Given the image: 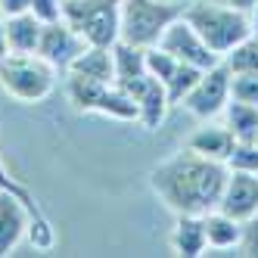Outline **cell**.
I'll use <instances>...</instances> for the list:
<instances>
[{"instance_id":"1","label":"cell","mask_w":258,"mask_h":258,"mask_svg":"<svg viewBox=\"0 0 258 258\" xmlns=\"http://www.w3.org/2000/svg\"><path fill=\"white\" fill-rule=\"evenodd\" d=\"M227 174V162L199 156L190 146H183L150 171V190L174 215H206L218 209Z\"/></svg>"},{"instance_id":"2","label":"cell","mask_w":258,"mask_h":258,"mask_svg":"<svg viewBox=\"0 0 258 258\" xmlns=\"http://www.w3.org/2000/svg\"><path fill=\"white\" fill-rule=\"evenodd\" d=\"M183 19H187L199 38L218 53L221 59L233 47H239L246 38H252V19L246 10L230 7L227 0H187L183 4Z\"/></svg>"},{"instance_id":"3","label":"cell","mask_w":258,"mask_h":258,"mask_svg":"<svg viewBox=\"0 0 258 258\" xmlns=\"http://www.w3.org/2000/svg\"><path fill=\"white\" fill-rule=\"evenodd\" d=\"M56 87V69L38 53H10L0 62V90L16 103H44Z\"/></svg>"},{"instance_id":"4","label":"cell","mask_w":258,"mask_h":258,"mask_svg":"<svg viewBox=\"0 0 258 258\" xmlns=\"http://www.w3.org/2000/svg\"><path fill=\"white\" fill-rule=\"evenodd\" d=\"M66 94L75 112L81 115H106L115 121H137L140 109L134 103V97L118 84H103V81H90L81 75L66 72Z\"/></svg>"},{"instance_id":"5","label":"cell","mask_w":258,"mask_h":258,"mask_svg":"<svg viewBox=\"0 0 258 258\" xmlns=\"http://www.w3.org/2000/svg\"><path fill=\"white\" fill-rule=\"evenodd\" d=\"M183 16L180 0H121V34L118 41L134 47H156L174 19Z\"/></svg>"},{"instance_id":"6","label":"cell","mask_w":258,"mask_h":258,"mask_svg":"<svg viewBox=\"0 0 258 258\" xmlns=\"http://www.w3.org/2000/svg\"><path fill=\"white\" fill-rule=\"evenodd\" d=\"M62 19L90 47H112L121 34V0H62Z\"/></svg>"},{"instance_id":"7","label":"cell","mask_w":258,"mask_h":258,"mask_svg":"<svg viewBox=\"0 0 258 258\" xmlns=\"http://www.w3.org/2000/svg\"><path fill=\"white\" fill-rule=\"evenodd\" d=\"M230 78H233V72L227 69V62L224 59L215 62L212 69H206L199 75V81L193 84L190 94L183 97L180 106L199 121L218 118L221 112H224V106L230 103Z\"/></svg>"},{"instance_id":"8","label":"cell","mask_w":258,"mask_h":258,"mask_svg":"<svg viewBox=\"0 0 258 258\" xmlns=\"http://www.w3.org/2000/svg\"><path fill=\"white\" fill-rule=\"evenodd\" d=\"M156 47H162L165 53H171L174 59L187 62V66H196V69H212L215 62H221V56L212 53V47L199 38V31L183 19V16L165 28V34L159 38Z\"/></svg>"},{"instance_id":"9","label":"cell","mask_w":258,"mask_h":258,"mask_svg":"<svg viewBox=\"0 0 258 258\" xmlns=\"http://www.w3.org/2000/svg\"><path fill=\"white\" fill-rule=\"evenodd\" d=\"M0 193H13V196L28 209V215H31V221H28V239H31V246H34V249L50 252L53 246H56V230H53L50 218L44 215L41 202L34 199V193L25 187V183H19V180L10 174V168L4 165V159H0Z\"/></svg>"},{"instance_id":"10","label":"cell","mask_w":258,"mask_h":258,"mask_svg":"<svg viewBox=\"0 0 258 258\" xmlns=\"http://www.w3.org/2000/svg\"><path fill=\"white\" fill-rule=\"evenodd\" d=\"M118 87H124L127 94L134 97V103L140 109L137 124H143L146 131H156L165 121V115H168V109H171V100H168V90H165V84L159 78H153L150 72H146V75H140L134 81H124Z\"/></svg>"},{"instance_id":"11","label":"cell","mask_w":258,"mask_h":258,"mask_svg":"<svg viewBox=\"0 0 258 258\" xmlns=\"http://www.w3.org/2000/svg\"><path fill=\"white\" fill-rule=\"evenodd\" d=\"M84 38L72 28L66 19H56V22H47L44 31H41V41H38V56H44L56 72H66L72 66V59L84 50Z\"/></svg>"},{"instance_id":"12","label":"cell","mask_w":258,"mask_h":258,"mask_svg":"<svg viewBox=\"0 0 258 258\" xmlns=\"http://www.w3.org/2000/svg\"><path fill=\"white\" fill-rule=\"evenodd\" d=\"M218 209L227 212V215L236 218V221H246V218L258 215V174L230 171L224 190H221Z\"/></svg>"},{"instance_id":"13","label":"cell","mask_w":258,"mask_h":258,"mask_svg":"<svg viewBox=\"0 0 258 258\" xmlns=\"http://www.w3.org/2000/svg\"><path fill=\"white\" fill-rule=\"evenodd\" d=\"M28 221L31 215L19 199L13 193H0V258L19 246V239L28 233Z\"/></svg>"},{"instance_id":"14","label":"cell","mask_w":258,"mask_h":258,"mask_svg":"<svg viewBox=\"0 0 258 258\" xmlns=\"http://www.w3.org/2000/svg\"><path fill=\"white\" fill-rule=\"evenodd\" d=\"M72 75H81L90 81H103V84H115V59H112V47H84L72 66L66 69Z\"/></svg>"},{"instance_id":"15","label":"cell","mask_w":258,"mask_h":258,"mask_svg":"<svg viewBox=\"0 0 258 258\" xmlns=\"http://www.w3.org/2000/svg\"><path fill=\"white\" fill-rule=\"evenodd\" d=\"M187 146H190L193 153H199V156L227 162L230 153H233V146H236V140H233V134H230L227 124H212V121H206L202 127H196V131L190 134Z\"/></svg>"},{"instance_id":"16","label":"cell","mask_w":258,"mask_h":258,"mask_svg":"<svg viewBox=\"0 0 258 258\" xmlns=\"http://www.w3.org/2000/svg\"><path fill=\"white\" fill-rule=\"evenodd\" d=\"M171 249L180 258H199L209 249L206 227H202V215H177L174 230H171Z\"/></svg>"},{"instance_id":"17","label":"cell","mask_w":258,"mask_h":258,"mask_svg":"<svg viewBox=\"0 0 258 258\" xmlns=\"http://www.w3.org/2000/svg\"><path fill=\"white\" fill-rule=\"evenodd\" d=\"M4 28H7L10 53H38V41H41L44 22H41L34 13L4 16Z\"/></svg>"},{"instance_id":"18","label":"cell","mask_w":258,"mask_h":258,"mask_svg":"<svg viewBox=\"0 0 258 258\" xmlns=\"http://www.w3.org/2000/svg\"><path fill=\"white\" fill-rule=\"evenodd\" d=\"M202 227H206V243L209 249H236L239 243V230H243V221L230 218L227 212L212 209L202 215Z\"/></svg>"},{"instance_id":"19","label":"cell","mask_w":258,"mask_h":258,"mask_svg":"<svg viewBox=\"0 0 258 258\" xmlns=\"http://www.w3.org/2000/svg\"><path fill=\"white\" fill-rule=\"evenodd\" d=\"M221 115H224V124L230 127L236 143H255L258 140V106L230 100Z\"/></svg>"},{"instance_id":"20","label":"cell","mask_w":258,"mask_h":258,"mask_svg":"<svg viewBox=\"0 0 258 258\" xmlns=\"http://www.w3.org/2000/svg\"><path fill=\"white\" fill-rule=\"evenodd\" d=\"M112 59H115V84H124V81H134V78L146 75V50L143 47H134L127 41H115Z\"/></svg>"},{"instance_id":"21","label":"cell","mask_w":258,"mask_h":258,"mask_svg":"<svg viewBox=\"0 0 258 258\" xmlns=\"http://www.w3.org/2000/svg\"><path fill=\"white\" fill-rule=\"evenodd\" d=\"M206 69H196V66H187V62H177V69H174V75L165 81V90H168V100H171V106H180L183 103V97L193 90V84L199 81V75Z\"/></svg>"},{"instance_id":"22","label":"cell","mask_w":258,"mask_h":258,"mask_svg":"<svg viewBox=\"0 0 258 258\" xmlns=\"http://www.w3.org/2000/svg\"><path fill=\"white\" fill-rule=\"evenodd\" d=\"M230 72H258V38H246L239 47H233L227 56H224Z\"/></svg>"},{"instance_id":"23","label":"cell","mask_w":258,"mask_h":258,"mask_svg":"<svg viewBox=\"0 0 258 258\" xmlns=\"http://www.w3.org/2000/svg\"><path fill=\"white\" fill-rule=\"evenodd\" d=\"M230 100L258 106V72H233V78H230Z\"/></svg>"},{"instance_id":"24","label":"cell","mask_w":258,"mask_h":258,"mask_svg":"<svg viewBox=\"0 0 258 258\" xmlns=\"http://www.w3.org/2000/svg\"><path fill=\"white\" fill-rule=\"evenodd\" d=\"M227 168L230 171L258 174V143H236L233 153H230V159H227Z\"/></svg>"},{"instance_id":"25","label":"cell","mask_w":258,"mask_h":258,"mask_svg":"<svg viewBox=\"0 0 258 258\" xmlns=\"http://www.w3.org/2000/svg\"><path fill=\"white\" fill-rule=\"evenodd\" d=\"M236 255H246V258H258V215L243 221V230H239V243L233 249Z\"/></svg>"},{"instance_id":"26","label":"cell","mask_w":258,"mask_h":258,"mask_svg":"<svg viewBox=\"0 0 258 258\" xmlns=\"http://www.w3.org/2000/svg\"><path fill=\"white\" fill-rule=\"evenodd\" d=\"M28 13H34L44 25L56 22L62 19V0H28Z\"/></svg>"},{"instance_id":"27","label":"cell","mask_w":258,"mask_h":258,"mask_svg":"<svg viewBox=\"0 0 258 258\" xmlns=\"http://www.w3.org/2000/svg\"><path fill=\"white\" fill-rule=\"evenodd\" d=\"M28 13V0H0V16H19Z\"/></svg>"},{"instance_id":"28","label":"cell","mask_w":258,"mask_h":258,"mask_svg":"<svg viewBox=\"0 0 258 258\" xmlns=\"http://www.w3.org/2000/svg\"><path fill=\"white\" fill-rule=\"evenodd\" d=\"M10 56V44H7V28H4V16H0V62Z\"/></svg>"},{"instance_id":"29","label":"cell","mask_w":258,"mask_h":258,"mask_svg":"<svg viewBox=\"0 0 258 258\" xmlns=\"http://www.w3.org/2000/svg\"><path fill=\"white\" fill-rule=\"evenodd\" d=\"M227 4H230V7H236V10H246V13H249V10L258 4V0H227Z\"/></svg>"},{"instance_id":"30","label":"cell","mask_w":258,"mask_h":258,"mask_svg":"<svg viewBox=\"0 0 258 258\" xmlns=\"http://www.w3.org/2000/svg\"><path fill=\"white\" fill-rule=\"evenodd\" d=\"M249 19H252V34H255V38H258V4L249 10Z\"/></svg>"},{"instance_id":"31","label":"cell","mask_w":258,"mask_h":258,"mask_svg":"<svg viewBox=\"0 0 258 258\" xmlns=\"http://www.w3.org/2000/svg\"><path fill=\"white\" fill-rule=\"evenodd\" d=\"M180 4H187V0H180Z\"/></svg>"},{"instance_id":"32","label":"cell","mask_w":258,"mask_h":258,"mask_svg":"<svg viewBox=\"0 0 258 258\" xmlns=\"http://www.w3.org/2000/svg\"><path fill=\"white\" fill-rule=\"evenodd\" d=\"M255 143H258V140H255Z\"/></svg>"}]
</instances>
